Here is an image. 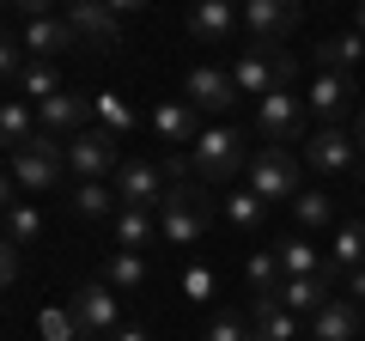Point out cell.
<instances>
[{
    "mask_svg": "<svg viewBox=\"0 0 365 341\" xmlns=\"http://www.w3.org/2000/svg\"><path fill=\"white\" fill-rule=\"evenodd\" d=\"M292 79H299V55L280 49V43H250V49L232 61L237 98H256V104L274 92V86H292Z\"/></svg>",
    "mask_w": 365,
    "mask_h": 341,
    "instance_id": "6da1fadb",
    "label": "cell"
},
{
    "mask_svg": "<svg viewBox=\"0 0 365 341\" xmlns=\"http://www.w3.org/2000/svg\"><path fill=\"white\" fill-rule=\"evenodd\" d=\"M61 170H67V141H55V134H31L25 146H13L6 153V183L31 189V195H49L55 183H61Z\"/></svg>",
    "mask_w": 365,
    "mask_h": 341,
    "instance_id": "7a4b0ae2",
    "label": "cell"
},
{
    "mask_svg": "<svg viewBox=\"0 0 365 341\" xmlns=\"http://www.w3.org/2000/svg\"><path fill=\"white\" fill-rule=\"evenodd\" d=\"M207 220H213V201H207V183L201 177L170 183V195L158 201V232H165V244H201Z\"/></svg>",
    "mask_w": 365,
    "mask_h": 341,
    "instance_id": "3957f363",
    "label": "cell"
},
{
    "mask_svg": "<svg viewBox=\"0 0 365 341\" xmlns=\"http://www.w3.org/2000/svg\"><path fill=\"white\" fill-rule=\"evenodd\" d=\"M256 134H262V146H304L311 141V104H304V92L274 86L256 104Z\"/></svg>",
    "mask_w": 365,
    "mask_h": 341,
    "instance_id": "277c9868",
    "label": "cell"
},
{
    "mask_svg": "<svg viewBox=\"0 0 365 341\" xmlns=\"http://www.w3.org/2000/svg\"><path fill=\"white\" fill-rule=\"evenodd\" d=\"M195 177L201 183H232L237 170H250V153H244V134L237 128H225V122H213V128H201V141H195Z\"/></svg>",
    "mask_w": 365,
    "mask_h": 341,
    "instance_id": "5b68a950",
    "label": "cell"
},
{
    "mask_svg": "<svg viewBox=\"0 0 365 341\" xmlns=\"http://www.w3.org/2000/svg\"><path fill=\"white\" fill-rule=\"evenodd\" d=\"M67 170H73L79 183H104V177H116V170H122V153H116V128H104V122L79 128L73 141H67Z\"/></svg>",
    "mask_w": 365,
    "mask_h": 341,
    "instance_id": "8992f818",
    "label": "cell"
},
{
    "mask_svg": "<svg viewBox=\"0 0 365 341\" xmlns=\"http://www.w3.org/2000/svg\"><path fill=\"white\" fill-rule=\"evenodd\" d=\"M304 104H311L317 128H341L347 116H359V86H353V73H329V67H317L311 86H304Z\"/></svg>",
    "mask_w": 365,
    "mask_h": 341,
    "instance_id": "52a82bcc",
    "label": "cell"
},
{
    "mask_svg": "<svg viewBox=\"0 0 365 341\" xmlns=\"http://www.w3.org/2000/svg\"><path fill=\"white\" fill-rule=\"evenodd\" d=\"M250 189H256L262 201H292L304 189L299 153H292V146H256V153H250Z\"/></svg>",
    "mask_w": 365,
    "mask_h": 341,
    "instance_id": "ba28073f",
    "label": "cell"
},
{
    "mask_svg": "<svg viewBox=\"0 0 365 341\" xmlns=\"http://www.w3.org/2000/svg\"><path fill=\"white\" fill-rule=\"evenodd\" d=\"M359 141H353V128H317L311 141H304V165L317 170V177H347L353 165H359Z\"/></svg>",
    "mask_w": 365,
    "mask_h": 341,
    "instance_id": "9c48e42d",
    "label": "cell"
},
{
    "mask_svg": "<svg viewBox=\"0 0 365 341\" xmlns=\"http://www.w3.org/2000/svg\"><path fill=\"white\" fill-rule=\"evenodd\" d=\"M116 195H122V208H153V213H158V201L170 195L165 165H153V158H122V170H116Z\"/></svg>",
    "mask_w": 365,
    "mask_h": 341,
    "instance_id": "30bf717a",
    "label": "cell"
},
{
    "mask_svg": "<svg viewBox=\"0 0 365 341\" xmlns=\"http://www.w3.org/2000/svg\"><path fill=\"white\" fill-rule=\"evenodd\" d=\"M67 317H73L79 335H116V287L110 280H91L67 299Z\"/></svg>",
    "mask_w": 365,
    "mask_h": 341,
    "instance_id": "8fae6325",
    "label": "cell"
},
{
    "mask_svg": "<svg viewBox=\"0 0 365 341\" xmlns=\"http://www.w3.org/2000/svg\"><path fill=\"white\" fill-rule=\"evenodd\" d=\"M153 134L170 146V153H195V141H201V110L189 104V98H165V104H153Z\"/></svg>",
    "mask_w": 365,
    "mask_h": 341,
    "instance_id": "7c38bea8",
    "label": "cell"
},
{
    "mask_svg": "<svg viewBox=\"0 0 365 341\" xmlns=\"http://www.w3.org/2000/svg\"><path fill=\"white\" fill-rule=\"evenodd\" d=\"M61 19L73 25V37L86 43V49H98V55H104V49H116V43H122V19L110 13L104 0H79V6H67Z\"/></svg>",
    "mask_w": 365,
    "mask_h": 341,
    "instance_id": "4fadbf2b",
    "label": "cell"
},
{
    "mask_svg": "<svg viewBox=\"0 0 365 341\" xmlns=\"http://www.w3.org/2000/svg\"><path fill=\"white\" fill-rule=\"evenodd\" d=\"M182 98H189L201 116H220V110L237 104V86H232L225 67H189V73H182Z\"/></svg>",
    "mask_w": 365,
    "mask_h": 341,
    "instance_id": "5bb4252c",
    "label": "cell"
},
{
    "mask_svg": "<svg viewBox=\"0 0 365 341\" xmlns=\"http://www.w3.org/2000/svg\"><path fill=\"white\" fill-rule=\"evenodd\" d=\"M304 0H244V31L250 43H280L292 25H299Z\"/></svg>",
    "mask_w": 365,
    "mask_h": 341,
    "instance_id": "9a60e30c",
    "label": "cell"
},
{
    "mask_svg": "<svg viewBox=\"0 0 365 341\" xmlns=\"http://www.w3.org/2000/svg\"><path fill=\"white\" fill-rule=\"evenodd\" d=\"M37 128L55 134V141H73L79 128H91V98H79V92H55L49 104H37Z\"/></svg>",
    "mask_w": 365,
    "mask_h": 341,
    "instance_id": "2e32d148",
    "label": "cell"
},
{
    "mask_svg": "<svg viewBox=\"0 0 365 341\" xmlns=\"http://www.w3.org/2000/svg\"><path fill=\"white\" fill-rule=\"evenodd\" d=\"M182 25H189V37H195L201 49H220V43H232L237 13H232V0H195Z\"/></svg>",
    "mask_w": 365,
    "mask_h": 341,
    "instance_id": "e0dca14e",
    "label": "cell"
},
{
    "mask_svg": "<svg viewBox=\"0 0 365 341\" xmlns=\"http://www.w3.org/2000/svg\"><path fill=\"white\" fill-rule=\"evenodd\" d=\"M73 25H67V19H25V49H31V61H55V55H67L73 49Z\"/></svg>",
    "mask_w": 365,
    "mask_h": 341,
    "instance_id": "ac0fdd59",
    "label": "cell"
},
{
    "mask_svg": "<svg viewBox=\"0 0 365 341\" xmlns=\"http://www.w3.org/2000/svg\"><path fill=\"white\" fill-rule=\"evenodd\" d=\"M359 335H365V323H359V305L353 299H329L311 317V341H359Z\"/></svg>",
    "mask_w": 365,
    "mask_h": 341,
    "instance_id": "d6986e66",
    "label": "cell"
},
{
    "mask_svg": "<svg viewBox=\"0 0 365 341\" xmlns=\"http://www.w3.org/2000/svg\"><path fill=\"white\" fill-rule=\"evenodd\" d=\"M353 268H365V220L335 225V238H329V280H347Z\"/></svg>",
    "mask_w": 365,
    "mask_h": 341,
    "instance_id": "ffe728a7",
    "label": "cell"
},
{
    "mask_svg": "<svg viewBox=\"0 0 365 341\" xmlns=\"http://www.w3.org/2000/svg\"><path fill=\"white\" fill-rule=\"evenodd\" d=\"M329 287H335L329 275H299V280H280V305H287V311H299V317H317L329 299H335Z\"/></svg>",
    "mask_w": 365,
    "mask_h": 341,
    "instance_id": "44dd1931",
    "label": "cell"
},
{
    "mask_svg": "<svg viewBox=\"0 0 365 341\" xmlns=\"http://www.w3.org/2000/svg\"><path fill=\"white\" fill-rule=\"evenodd\" d=\"M359 61H365L359 31H335V37L317 43V67H329V73H359Z\"/></svg>",
    "mask_w": 365,
    "mask_h": 341,
    "instance_id": "7402d4cb",
    "label": "cell"
},
{
    "mask_svg": "<svg viewBox=\"0 0 365 341\" xmlns=\"http://www.w3.org/2000/svg\"><path fill=\"white\" fill-rule=\"evenodd\" d=\"M250 305H256V311H250L256 323H250V329H256L262 341H304L299 335V311H287L280 299H250Z\"/></svg>",
    "mask_w": 365,
    "mask_h": 341,
    "instance_id": "603a6c76",
    "label": "cell"
},
{
    "mask_svg": "<svg viewBox=\"0 0 365 341\" xmlns=\"http://www.w3.org/2000/svg\"><path fill=\"white\" fill-rule=\"evenodd\" d=\"M116 244H122V250L165 244V232H158V213H153V208H116Z\"/></svg>",
    "mask_w": 365,
    "mask_h": 341,
    "instance_id": "cb8c5ba5",
    "label": "cell"
},
{
    "mask_svg": "<svg viewBox=\"0 0 365 341\" xmlns=\"http://www.w3.org/2000/svg\"><path fill=\"white\" fill-rule=\"evenodd\" d=\"M220 213H225V225H232V232L256 238V232H262V220H268V201H262L256 189H232V195L220 201Z\"/></svg>",
    "mask_w": 365,
    "mask_h": 341,
    "instance_id": "d4e9b609",
    "label": "cell"
},
{
    "mask_svg": "<svg viewBox=\"0 0 365 341\" xmlns=\"http://www.w3.org/2000/svg\"><path fill=\"white\" fill-rule=\"evenodd\" d=\"M43 238V213L31 208V201H19V183H6V244H37Z\"/></svg>",
    "mask_w": 365,
    "mask_h": 341,
    "instance_id": "484cf974",
    "label": "cell"
},
{
    "mask_svg": "<svg viewBox=\"0 0 365 341\" xmlns=\"http://www.w3.org/2000/svg\"><path fill=\"white\" fill-rule=\"evenodd\" d=\"M280 275L299 280V275H329V256H317V244H304V238H280Z\"/></svg>",
    "mask_w": 365,
    "mask_h": 341,
    "instance_id": "4316f807",
    "label": "cell"
},
{
    "mask_svg": "<svg viewBox=\"0 0 365 341\" xmlns=\"http://www.w3.org/2000/svg\"><path fill=\"white\" fill-rule=\"evenodd\" d=\"M244 280H250V299H280V256L274 250H256L250 256V268H244Z\"/></svg>",
    "mask_w": 365,
    "mask_h": 341,
    "instance_id": "83f0119b",
    "label": "cell"
},
{
    "mask_svg": "<svg viewBox=\"0 0 365 341\" xmlns=\"http://www.w3.org/2000/svg\"><path fill=\"white\" fill-rule=\"evenodd\" d=\"M292 220H299L304 232H323V225L335 220V195H329V189H299V195H292Z\"/></svg>",
    "mask_w": 365,
    "mask_h": 341,
    "instance_id": "f1b7e54d",
    "label": "cell"
},
{
    "mask_svg": "<svg viewBox=\"0 0 365 341\" xmlns=\"http://www.w3.org/2000/svg\"><path fill=\"white\" fill-rule=\"evenodd\" d=\"M116 208H122L116 183H79L73 189V213L79 220H104V213H116Z\"/></svg>",
    "mask_w": 365,
    "mask_h": 341,
    "instance_id": "f546056e",
    "label": "cell"
},
{
    "mask_svg": "<svg viewBox=\"0 0 365 341\" xmlns=\"http://www.w3.org/2000/svg\"><path fill=\"white\" fill-rule=\"evenodd\" d=\"M104 280H110L116 292H134V287H146V256H140V250H116V256L104 263Z\"/></svg>",
    "mask_w": 365,
    "mask_h": 341,
    "instance_id": "4dcf8cb0",
    "label": "cell"
},
{
    "mask_svg": "<svg viewBox=\"0 0 365 341\" xmlns=\"http://www.w3.org/2000/svg\"><path fill=\"white\" fill-rule=\"evenodd\" d=\"M0 134H6V153L37 134V122H31V98H6V110H0Z\"/></svg>",
    "mask_w": 365,
    "mask_h": 341,
    "instance_id": "1f68e13d",
    "label": "cell"
},
{
    "mask_svg": "<svg viewBox=\"0 0 365 341\" xmlns=\"http://www.w3.org/2000/svg\"><path fill=\"white\" fill-rule=\"evenodd\" d=\"M19 92L37 98V104H49V98H55V92H67V86H61V73H55L49 61H31L25 73H19Z\"/></svg>",
    "mask_w": 365,
    "mask_h": 341,
    "instance_id": "d6a6232c",
    "label": "cell"
},
{
    "mask_svg": "<svg viewBox=\"0 0 365 341\" xmlns=\"http://www.w3.org/2000/svg\"><path fill=\"white\" fill-rule=\"evenodd\" d=\"M91 122H104V128H134V110L128 104H122V98L116 92H98V98H91Z\"/></svg>",
    "mask_w": 365,
    "mask_h": 341,
    "instance_id": "836d02e7",
    "label": "cell"
},
{
    "mask_svg": "<svg viewBox=\"0 0 365 341\" xmlns=\"http://www.w3.org/2000/svg\"><path fill=\"white\" fill-rule=\"evenodd\" d=\"M213 287H220V275H213L207 263H189V268H182V299L207 305V299H213Z\"/></svg>",
    "mask_w": 365,
    "mask_h": 341,
    "instance_id": "e575fe53",
    "label": "cell"
},
{
    "mask_svg": "<svg viewBox=\"0 0 365 341\" xmlns=\"http://www.w3.org/2000/svg\"><path fill=\"white\" fill-rule=\"evenodd\" d=\"M37 329H43V341H79V329H73V317H67V305H61V311H43Z\"/></svg>",
    "mask_w": 365,
    "mask_h": 341,
    "instance_id": "d590c367",
    "label": "cell"
},
{
    "mask_svg": "<svg viewBox=\"0 0 365 341\" xmlns=\"http://www.w3.org/2000/svg\"><path fill=\"white\" fill-rule=\"evenodd\" d=\"M201 341H262V335H256L250 323H237V317H213V323H207V335H201Z\"/></svg>",
    "mask_w": 365,
    "mask_h": 341,
    "instance_id": "8d00e7d4",
    "label": "cell"
},
{
    "mask_svg": "<svg viewBox=\"0 0 365 341\" xmlns=\"http://www.w3.org/2000/svg\"><path fill=\"white\" fill-rule=\"evenodd\" d=\"M6 6H13L19 19H49L55 6H61V0H6Z\"/></svg>",
    "mask_w": 365,
    "mask_h": 341,
    "instance_id": "74e56055",
    "label": "cell"
},
{
    "mask_svg": "<svg viewBox=\"0 0 365 341\" xmlns=\"http://www.w3.org/2000/svg\"><path fill=\"white\" fill-rule=\"evenodd\" d=\"M104 6H110V13H116V19H134V13H146L153 0H104Z\"/></svg>",
    "mask_w": 365,
    "mask_h": 341,
    "instance_id": "f35d334b",
    "label": "cell"
},
{
    "mask_svg": "<svg viewBox=\"0 0 365 341\" xmlns=\"http://www.w3.org/2000/svg\"><path fill=\"white\" fill-rule=\"evenodd\" d=\"M341 287H347V299H353V305H365V268H353V275L341 280Z\"/></svg>",
    "mask_w": 365,
    "mask_h": 341,
    "instance_id": "ab89813d",
    "label": "cell"
},
{
    "mask_svg": "<svg viewBox=\"0 0 365 341\" xmlns=\"http://www.w3.org/2000/svg\"><path fill=\"white\" fill-rule=\"evenodd\" d=\"M0 275H6V280H19V244H6V250H0Z\"/></svg>",
    "mask_w": 365,
    "mask_h": 341,
    "instance_id": "60d3db41",
    "label": "cell"
},
{
    "mask_svg": "<svg viewBox=\"0 0 365 341\" xmlns=\"http://www.w3.org/2000/svg\"><path fill=\"white\" fill-rule=\"evenodd\" d=\"M353 141H359V153H365V104H359V116H353Z\"/></svg>",
    "mask_w": 365,
    "mask_h": 341,
    "instance_id": "b9f144b4",
    "label": "cell"
},
{
    "mask_svg": "<svg viewBox=\"0 0 365 341\" xmlns=\"http://www.w3.org/2000/svg\"><path fill=\"white\" fill-rule=\"evenodd\" d=\"M116 341H153L146 329H116Z\"/></svg>",
    "mask_w": 365,
    "mask_h": 341,
    "instance_id": "7bdbcfd3",
    "label": "cell"
},
{
    "mask_svg": "<svg viewBox=\"0 0 365 341\" xmlns=\"http://www.w3.org/2000/svg\"><path fill=\"white\" fill-rule=\"evenodd\" d=\"M353 31H359V37H365V0H359V6H353Z\"/></svg>",
    "mask_w": 365,
    "mask_h": 341,
    "instance_id": "ee69618b",
    "label": "cell"
},
{
    "mask_svg": "<svg viewBox=\"0 0 365 341\" xmlns=\"http://www.w3.org/2000/svg\"><path fill=\"white\" fill-rule=\"evenodd\" d=\"M67 6H79V0H61V13H67Z\"/></svg>",
    "mask_w": 365,
    "mask_h": 341,
    "instance_id": "f6af8a7d",
    "label": "cell"
},
{
    "mask_svg": "<svg viewBox=\"0 0 365 341\" xmlns=\"http://www.w3.org/2000/svg\"><path fill=\"white\" fill-rule=\"evenodd\" d=\"M79 341H98V335H79Z\"/></svg>",
    "mask_w": 365,
    "mask_h": 341,
    "instance_id": "bcb514c9",
    "label": "cell"
},
{
    "mask_svg": "<svg viewBox=\"0 0 365 341\" xmlns=\"http://www.w3.org/2000/svg\"><path fill=\"white\" fill-rule=\"evenodd\" d=\"M359 323H365V305H359Z\"/></svg>",
    "mask_w": 365,
    "mask_h": 341,
    "instance_id": "7dc6e473",
    "label": "cell"
}]
</instances>
